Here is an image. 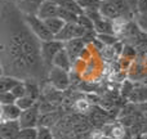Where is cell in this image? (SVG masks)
I'll use <instances>...</instances> for the list:
<instances>
[{"instance_id": "21", "label": "cell", "mask_w": 147, "mask_h": 139, "mask_svg": "<svg viewBox=\"0 0 147 139\" xmlns=\"http://www.w3.org/2000/svg\"><path fill=\"white\" fill-rule=\"evenodd\" d=\"M78 3L83 8V10L99 9L102 5V0H78Z\"/></svg>"}, {"instance_id": "15", "label": "cell", "mask_w": 147, "mask_h": 139, "mask_svg": "<svg viewBox=\"0 0 147 139\" xmlns=\"http://www.w3.org/2000/svg\"><path fill=\"white\" fill-rule=\"evenodd\" d=\"M53 1L57 3L58 7L62 8V9H67L70 12L76 13V14H83L84 13L83 8L79 5L78 0H53Z\"/></svg>"}, {"instance_id": "3", "label": "cell", "mask_w": 147, "mask_h": 139, "mask_svg": "<svg viewBox=\"0 0 147 139\" xmlns=\"http://www.w3.org/2000/svg\"><path fill=\"white\" fill-rule=\"evenodd\" d=\"M22 15H23V21L27 25V27L30 28V31L40 41H48L54 39V35L49 31L45 21L41 19L38 14H22Z\"/></svg>"}, {"instance_id": "31", "label": "cell", "mask_w": 147, "mask_h": 139, "mask_svg": "<svg viewBox=\"0 0 147 139\" xmlns=\"http://www.w3.org/2000/svg\"><path fill=\"white\" fill-rule=\"evenodd\" d=\"M136 13H147V0H140Z\"/></svg>"}, {"instance_id": "23", "label": "cell", "mask_w": 147, "mask_h": 139, "mask_svg": "<svg viewBox=\"0 0 147 139\" xmlns=\"http://www.w3.org/2000/svg\"><path fill=\"white\" fill-rule=\"evenodd\" d=\"M54 132L48 126H38V139H54Z\"/></svg>"}, {"instance_id": "26", "label": "cell", "mask_w": 147, "mask_h": 139, "mask_svg": "<svg viewBox=\"0 0 147 139\" xmlns=\"http://www.w3.org/2000/svg\"><path fill=\"white\" fill-rule=\"evenodd\" d=\"M96 36H97V39H98L101 43H103V44H106V45H112V44H115L116 43V40H117V38H116V35H98V34H96Z\"/></svg>"}, {"instance_id": "6", "label": "cell", "mask_w": 147, "mask_h": 139, "mask_svg": "<svg viewBox=\"0 0 147 139\" xmlns=\"http://www.w3.org/2000/svg\"><path fill=\"white\" fill-rule=\"evenodd\" d=\"M40 116H41L40 104L36 103L31 108L22 111V115H21L18 121H20L22 128H38L39 121H40Z\"/></svg>"}, {"instance_id": "4", "label": "cell", "mask_w": 147, "mask_h": 139, "mask_svg": "<svg viewBox=\"0 0 147 139\" xmlns=\"http://www.w3.org/2000/svg\"><path fill=\"white\" fill-rule=\"evenodd\" d=\"M65 48V43L53 39V40H48V41H40V53H41V58L43 62L45 64V67L49 68L53 67V61L56 58V56Z\"/></svg>"}, {"instance_id": "11", "label": "cell", "mask_w": 147, "mask_h": 139, "mask_svg": "<svg viewBox=\"0 0 147 139\" xmlns=\"http://www.w3.org/2000/svg\"><path fill=\"white\" fill-rule=\"evenodd\" d=\"M44 1L45 0H18L16 5L22 14H36Z\"/></svg>"}, {"instance_id": "33", "label": "cell", "mask_w": 147, "mask_h": 139, "mask_svg": "<svg viewBox=\"0 0 147 139\" xmlns=\"http://www.w3.org/2000/svg\"><path fill=\"white\" fill-rule=\"evenodd\" d=\"M98 139H112L111 137H109V135H101Z\"/></svg>"}, {"instance_id": "1", "label": "cell", "mask_w": 147, "mask_h": 139, "mask_svg": "<svg viewBox=\"0 0 147 139\" xmlns=\"http://www.w3.org/2000/svg\"><path fill=\"white\" fill-rule=\"evenodd\" d=\"M3 75L26 77L43 76L45 64L40 53V40L23 21L14 3L3 0Z\"/></svg>"}, {"instance_id": "5", "label": "cell", "mask_w": 147, "mask_h": 139, "mask_svg": "<svg viewBox=\"0 0 147 139\" xmlns=\"http://www.w3.org/2000/svg\"><path fill=\"white\" fill-rule=\"evenodd\" d=\"M48 80L51 86L58 91L66 90L70 86V76L69 71L58 68V67H51L48 71Z\"/></svg>"}, {"instance_id": "8", "label": "cell", "mask_w": 147, "mask_h": 139, "mask_svg": "<svg viewBox=\"0 0 147 139\" xmlns=\"http://www.w3.org/2000/svg\"><path fill=\"white\" fill-rule=\"evenodd\" d=\"M59 13V7L57 3H54L53 0H45L43 4L40 5L38 13L36 14L41 18V19H49V18L53 17H58Z\"/></svg>"}, {"instance_id": "12", "label": "cell", "mask_w": 147, "mask_h": 139, "mask_svg": "<svg viewBox=\"0 0 147 139\" xmlns=\"http://www.w3.org/2000/svg\"><path fill=\"white\" fill-rule=\"evenodd\" d=\"M94 31L98 35H115V27H114V21L107 19V18H101V19L94 22Z\"/></svg>"}, {"instance_id": "19", "label": "cell", "mask_w": 147, "mask_h": 139, "mask_svg": "<svg viewBox=\"0 0 147 139\" xmlns=\"http://www.w3.org/2000/svg\"><path fill=\"white\" fill-rule=\"evenodd\" d=\"M106 112L103 109H92L90 111V121L96 125H102L106 122Z\"/></svg>"}, {"instance_id": "14", "label": "cell", "mask_w": 147, "mask_h": 139, "mask_svg": "<svg viewBox=\"0 0 147 139\" xmlns=\"http://www.w3.org/2000/svg\"><path fill=\"white\" fill-rule=\"evenodd\" d=\"M21 79L16 77V76L10 75H3L0 79V93H7V91H12L18 84L21 83Z\"/></svg>"}, {"instance_id": "32", "label": "cell", "mask_w": 147, "mask_h": 139, "mask_svg": "<svg viewBox=\"0 0 147 139\" xmlns=\"http://www.w3.org/2000/svg\"><path fill=\"white\" fill-rule=\"evenodd\" d=\"M138 1H140V0H127V3L129 4L130 9L133 10V13H134V14H136V12H137V5H138Z\"/></svg>"}, {"instance_id": "13", "label": "cell", "mask_w": 147, "mask_h": 139, "mask_svg": "<svg viewBox=\"0 0 147 139\" xmlns=\"http://www.w3.org/2000/svg\"><path fill=\"white\" fill-rule=\"evenodd\" d=\"M53 66L58 67V68H62V70H66V71L71 70L72 61H71L69 53H67V50L65 48L56 56V58H54V61H53Z\"/></svg>"}, {"instance_id": "20", "label": "cell", "mask_w": 147, "mask_h": 139, "mask_svg": "<svg viewBox=\"0 0 147 139\" xmlns=\"http://www.w3.org/2000/svg\"><path fill=\"white\" fill-rule=\"evenodd\" d=\"M36 103H38V102H36V99L31 98V97H28V95L22 97V98L17 99V102H16V104H17V106L22 109V111H26V109L31 108V107H34Z\"/></svg>"}, {"instance_id": "16", "label": "cell", "mask_w": 147, "mask_h": 139, "mask_svg": "<svg viewBox=\"0 0 147 139\" xmlns=\"http://www.w3.org/2000/svg\"><path fill=\"white\" fill-rule=\"evenodd\" d=\"M45 23H47V26H48L49 31L54 35V38H56V36L63 30L65 26H66V22L59 17H53V18H49V19H45Z\"/></svg>"}, {"instance_id": "22", "label": "cell", "mask_w": 147, "mask_h": 139, "mask_svg": "<svg viewBox=\"0 0 147 139\" xmlns=\"http://www.w3.org/2000/svg\"><path fill=\"white\" fill-rule=\"evenodd\" d=\"M18 139H38V128H22Z\"/></svg>"}, {"instance_id": "2", "label": "cell", "mask_w": 147, "mask_h": 139, "mask_svg": "<svg viewBox=\"0 0 147 139\" xmlns=\"http://www.w3.org/2000/svg\"><path fill=\"white\" fill-rule=\"evenodd\" d=\"M99 10L105 18L111 21L134 18V13L127 0H102Z\"/></svg>"}, {"instance_id": "9", "label": "cell", "mask_w": 147, "mask_h": 139, "mask_svg": "<svg viewBox=\"0 0 147 139\" xmlns=\"http://www.w3.org/2000/svg\"><path fill=\"white\" fill-rule=\"evenodd\" d=\"M84 46H85V40H84V38L74 39V40H70V41H67V43H65V49H66L67 53H69L72 63L78 59V57L83 53Z\"/></svg>"}, {"instance_id": "25", "label": "cell", "mask_w": 147, "mask_h": 139, "mask_svg": "<svg viewBox=\"0 0 147 139\" xmlns=\"http://www.w3.org/2000/svg\"><path fill=\"white\" fill-rule=\"evenodd\" d=\"M124 134H125V132L123 126H120V125H112L111 132L109 133V137H111L112 139H121L124 137Z\"/></svg>"}, {"instance_id": "28", "label": "cell", "mask_w": 147, "mask_h": 139, "mask_svg": "<svg viewBox=\"0 0 147 139\" xmlns=\"http://www.w3.org/2000/svg\"><path fill=\"white\" fill-rule=\"evenodd\" d=\"M12 93L17 99L25 97L26 95V84H25V81H21V83L12 90Z\"/></svg>"}, {"instance_id": "17", "label": "cell", "mask_w": 147, "mask_h": 139, "mask_svg": "<svg viewBox=\"0 0 147 139\" xmlns=\"http://www.w3.org/2000/svg\"><path fill=\"white\" fill-rule=\"evenodd\" d=\"M26 84V95L31 97V98L36 99L40 97V89H39V85L36 84L35 80L32 79H28V80H23Z\"/></svg>"}, {"instance_id": "24", "label": "cell", "mask_w": 147, "mask_h": 139, "mask_svg": "<svg viewBox=\"0 0 147 139\" xmlns=\"http://www.w3.org/2000/svg\"><path fill=\"white\" fill-rule=\"evenodd\" d=\"M134 19H136V23H137L138 27L142 31L147 32V13H136Z\"/></svg>"}, {"instance_id": "7", "label": "cell", "mask_w": 147, "mask_h": 139, "mask_svg": "<svg viewBox=\"0 0 147 139\" xmlns=\"http://www.w3.org/2000/svg\"><path fill=\"white\" fill-rule=\"evenodd\" d=\"M20 121L14 120V121H3L0 125V138L3 139H18L21 133Z\"/></svg>"}, {"instance_id": "18", "label": "cell", "mask_w": 147, "mask_h": 139, "mask_svg": "<svg viewBox=\"0 0 147 139\" xmlns=\"http://www.w3.org/2000/svg\"><path fill=\"white\" fill-rule=\"evenodd\" d=\"M79 15L80 14H76V13L70 12V10H67V9H62V8H59L58 17L62 18L66 23H78Z\"/></svg>"}, {"instance_id": "29", "label": "cell", "mask_w": 147, "mask_h": 139, "mask_svg": "<svg viewBox=\"0 0 147 139\" xmlns=\"http://www.w3.org/2000/svg\"><path fill=\"white\" fill-rule=\"evenodd\" d=\"M75 108L80 112H86L90 109V103L88 101H85V99H79L75 103Z\"/></svg>"}, {"instance_id": "10", "label": "cell", "mask_w": 147, "mask_h": 139, "mask_svg": "<svg viewBox=\"0 0 147 139\" xmlns=\"http://www.w3.org/2000/svg\"><path fill=\"white\" fill-rule=\"evenodd\" d=\"M22 115V109L16 103L12 104H1V122L3 121H14L20 120Z\"/></svg>"}, {"instance_id": "27", "label": "cell", "mask_w": 147, "mask_h": 139, "mask_svg": "<svg viewBox=\"0 0 147 139\" xmlns=\"http://www.w3.org/2000/svg\"><path fill=\"white\" fill-rule=\"evenodd\" d=\"M0 102L1 104H12L17 102V98L13 95L12 91H7V93H0Z\"/></svg>"}, {"instance_id": "34", "label": "cell", "mask_w": 147, "mask_h": 139, "mask_svg": "<svg viewBox=\"0 0 147 139\" xmlns=\"http://www.w3.org/2000/svg\"><path fill=\"white\" fill-rule=\"evenodd\" d=\"M145 84H146V85H147V79H146V80H145Z\"/></svg>"}, {"instance_id": "30", "label": "cell", "mask_w": 147, "mask_h": 139, "mask_svg": "<svg viewBox=\"0 0 147 139\" xmlns=\"http://www.w3.org/2000/svg\"><path fill=\"white\" fill-rule=\"evenodd\" d=\"M56 138L54 139H76V135L74 134V133H56Z\"/></svg>"}]
</instances>
